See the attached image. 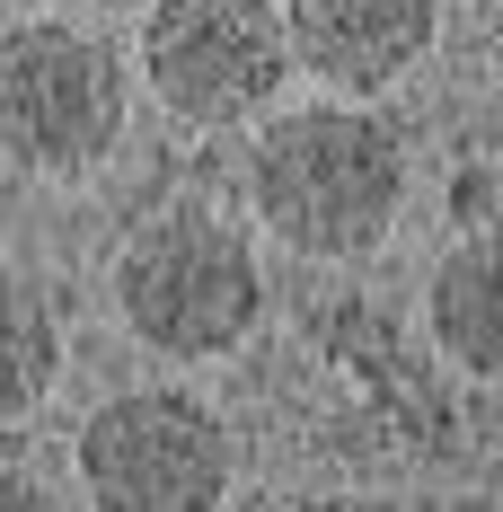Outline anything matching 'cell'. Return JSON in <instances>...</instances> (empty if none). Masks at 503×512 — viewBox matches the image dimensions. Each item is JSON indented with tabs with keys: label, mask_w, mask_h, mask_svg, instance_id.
<instances>
[{
	"label": "cell",
	"mask_w": 503,
	"mask_h": 512,
	"mask_svg": "<svg viewBox=\"0 0 503 512\" xmlns=\"http://www.w3.org/2000/svg\"><path fill=\"white\" fill-rule=\"evenodd\" d=\"M256 221L301 256H362L398 230L406 151L371 106H283L256 133Z\"/></svg>",
	"instance_id": "6da1fadb"
},
{
	"label": "cell",
	"mask_w": 503,
	"mask_h": 512,
	"mask_svg": "<svg viewBox=\"0 0 503 512\" xmlns=\"http://www.w3.org/2000/svg\"><path fill=\"white\" fill-rule=\"evenodd\" d=\"M265 309L248 230L212 212H159L142 221L115 256V318L168 362H212L230 354Z\"/></svg>",
	"instance_id": "7a4b0ae2"
},
{
	"label": "cell",
	"mask_w": 503,
	"mask_h": 512,
	"mask_svg": "<svg viewBox=\"0 0 503 512\" xmlns=\"http://www.w3.org/2000/svg\"><path fill=\"white\" fill-rule=\"evenodd\" d=\"M124 115H133V71L106 36L71 18H27L0 36V159L80 177L124 142Z\"/></svg>",
	"instance_id": "3957f363"
},
{
	"label": "cell",
	"mask_w": 503,
	"mask_h": 512,
	"mask_svg": "<svg viewBox=\"0 0 503 512\" xmlns=\"http://www.w3.org/2000/svg\"><path fill=\"white\" fill-rule=\"evenodd\" d=\"M80 486L106 512H212L239 477L221 415L186 389H124L80 424Z\"/></svg>",
	"instance_id": "277c9868"
},
{
	"label": "cell",
	"mask_w": 503,
	"mask_h": 512,
	"mask_svg": "<svg viewBox=\"0 0 503 512\" xmlns=\"http://www.w3.org/2000/svg\"><path fill=\"white\" fill-rule=\"evenodd\" d=\"M142 80L177 124H248L292 80V27L274 0H151Z\"/></svg>",
	"instance_id": "5b68a950"
},
{
	"label": "cell",
	"mask_w": 503,
	"mask_h": 512,
	"mask_svg": "<svg viewBox=\"0 0 503 512\" xmlns=\"http://www.w3.org/2000/svg\"><path fill=\"white\" fill-rule=\"evenodd\" d=\"M292 62L327 98H380L424 62L442 0H283Z\"/></svg>",
	"instance_id": "8992f818"
},
{
	"label": "cell",
	"mask_w": 503,
	"mask_h": 512,
	"mask_svg": "<svg viewBox=\"0 0 503 512\" xmlns=\"http://www.w3.org/2000/svg\"><path fill=\"white\" fill-rule=\"evenodd\" d=\"M424 318H433V345H442L468 380H503V230L459 239V248L433 265Z\"/></svg>",
	"instance_id": "52a82bcc"
},
{
	"label": "cell",
	"mask_w": 503,
	"mask_h": 512,
	"mask_svg": "<svg viewBox=\"0 0 503 512\" xmlns=\"http://www.w3.org/2000/svg\"><path fill=\"white\" fill-rule=\"evenodd\" d=\"M53 371H62L53 301H45V292H27L18 274H0V424H18L27 407H45Z\"/></svg>",
	"instance_id": "ba28073f"
},
{
	"label": "cell",
	"mask_w": 503,
	"mask_h": 512,
	"mask_svg": "<svg viewBox=\"0 0 503 512\" xmlns=\"http://www.w3.org/2000/svg\"><path fill=\"white\" fill-rule=\"evenodd\" d=\"M495 80H503V18H495Z\"/></svg>",
	"instance_id": "9c48e42d"
},
{
	"label": "cell",
	"mask_w": 503,
	"mask_h": 512,
	"mask_svg": "<svg viewBox=\"0 0 503 512\" xmlns=\"http://www.w3.org/2000/svg\"><path fill=\"white\" fill-rule=\"evenodd\" d=\"M71 9H124V0H71Z\"/></svg>",
	"instance_id": "30bf717a"
}]
</instances>
